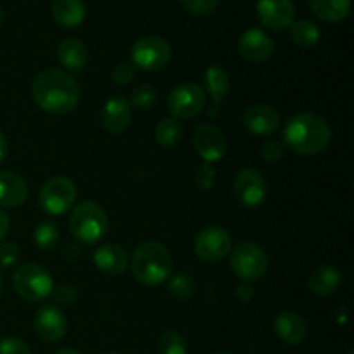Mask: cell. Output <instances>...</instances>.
<instances>
[{"instance_id":"obj_1","label":"cell","mask_w":354,"mask_h":354,"mask_svg":"<svg viewBox=\"0 0 354 354\" xmlns=\"http://www.w3.org/2000/svg\"><path fill=\"white\" fill-rule=\"evenodd\" d=\"M31 95L35 104L45 113L68 114L78 106L80 86L69 73L45 69L35 76Z\"/></svg>"},{"instance_id":"obj_2","label":"cell","mask_w":354,"mask_h":354,"mask_svg":"<svg viewBox=\"0 0 354 354\" xmlns=\"http://www.w3.org/2000/svg\"><path fill=\"white\" fill-rule=\"evenodd\" d=\"M283 144L290 151L303 156H315L328 147L332 128L322 116L313 113H299L287 121L283 128Z\"/></svg>"},{"instance_id":"obj_3","label":"cell","mask_w":354,"mask_h":354,"mask_svg":"<svg viewBox=\"0 0 354 354\" xmlns=\"http://www.w3.org/2000/svg\"><path fill=\"white\" fill-rule=\"evenodd\" d=\"M131 273L140 283L156 287L173 275L171 252L161 242H142L131 258Z\"/></svg>"},{"instance_id":"obj_4","label":"cell","mask_w":354,"mask_h":354,"mask_svg":"<svg viewBox=\"0 0 354 354\" xmlns=\"http://www.w3.org/2000/svg\"><path fill=\"white\" fill-rule=\"evenodd\" d=\"M69 228L76 241L82 244H97L107 234L109 221L104 207L95 201H83L73 209Z\"/></svg>"},{"instance_id":"obj_5","label":"cell","mask_w":354,"mask_h":354,"mask_svg":"<svg viewBox=\"0 0 354 354\" xmlns=\"http://www.w3.org/2000/svg\"><path fill=\"white\" fill-rule=\"evenodd\" d=\"M12 286L21 299L28 303H38L50 296L54 290V280L44 266L24 263L14 273Z\"/></svg>"},{"instance_id":"obj_6","label":"cell","mask_w":354,"mask_h":354,"mask_svg":"<svg viewBox=\"0 0 354 354\" xmlns=\"http://www.w3.org/2000/svg\"><path fill=\"white\" fill-rule=\"evenodd\" d=\"M230 265L235 275L249 283L265 277L268 270V256L263 251L261 245L254 242H241L232 251Z\"/></svg>"},{"instance_id":"obj_7","label":"cell","mask_w":354,"mask_h":354,"mask_svg":"<svg viewBox=\"0 0 354 354\" xmlns=\"http://www.w3.org/2000/svg\"><path fill=\"white\" fill-rule=\"evenodd\" d=\"M76 185L68 176H54L41 185L38 192V204L50 216L66 213L76 201Z\"/></svg>"},{"instance_id":"obj_8","label":"cell","mask_w":354,"mask_h":354,"mask_svg":"<svg viewBox=\"0 0 354 354\" xmlns=\"http://www.w3.org/2000/svg\"><path fill=\"white\" fill-rule=\"evenodd\" d=\"M131 64L144 71H158L171 61V47L159 37H144L131 45Z\"/></svg>"},{"instance_id":"obj_9","label":"cell","mask_w":354,"mask_h":354,"mask_svg":"<svg viewBox=\"0 0 354 354\" xmlns=\"http://www.w3.org/2000/svg\"><path fill=\"white\" fill-rule=\"evenodd\" d=\"M206 93L196 83H183L171 90L168 97V109L175 120H190L203 113Z\"/></svg>"},{"instance_id":"obj_10","label":"cell","mask_w":354,"mask_h":354,"mask_svg":"<svg viewBox=\"0 0 354 354\" xmlns=\"http://www.w3.org/2000/svg\"><path fill=\"white\" fill-rule=\"evenodd\" d=\"M232 237L225 228L207 227L196 235L194 251L206 263H218L230 254Z\"/></svg>"},{"instance_id":"obj_11","label":"cell","mask_w":354,"mask_h":354,"mask_svg":"<svg viewBox=\"0 0 354 354\" xmlns=\"http://www.w3.org/2000/svg\"><path fill=\"white\" fill-rule=\"evenodd\" d=\"M234 196L239 204L248 209L261 206L266 197V183L261 173L252 168L239 171L234 182Z\"/></svg>"},{"instance_id":"obj_12","label":"cell","mask_w":354,"mask_h":354,"mask_svg":"<svg viewBox=\"0 0 354 354\" xmlns=\"http://www.w3.org/2000/svg\"><path fill=\"white\" fill-rule=\"evenodd\" d=\"M194 147L206 162L220 161L228 151V144L221 130L213 124H201L194 131Z\"/></svg>"},{"instance_id":"obj_13","label":"cell","mask_w":354,"mask_h":354,"mask_svg":"<svg viewBox=\"0 0 354 354\" xmlns=\"http://www.w3.org/2000/svg\"><path fill=\"white\" fill-rule=\"evenodd\" d=\"M35 332L45 342H59L68 332V320L59 308L44 304L35 315Z\"/></svg>"},{"instance_id":"obj_14","label":"cell","mask_w":354,"mask_h":354,"mask_svg":"<svg viewBox=\"0 0 354 354\" xmlns=\"http://www.w3.org/2000/svg\"><path fill=\"white\" fill-rule=\"evenodd\" d=\"M259 21L270 30H286L296 19V7L292 0H258Z\"/></svg>"},{"instance_id":"obj_15","label":"cell","mask_w":354,"mask_h":354,"mask_svg":"<svg viewBox=\"0 0 354 354\" xmlns=\"http://www.w3.org/2000/svg\"><path fill=\"white\" fill-rule=\"evenodd\" d=\"M275 44L261 30H248L239 38V52L251 62H263L272 57Z\"/></svg>"},{"instance_id":"obj_16","label":"cell","mask_w":354,"mask_h":354,"mask_svg":"<svg viewBox=\"0 0 354 354\" xmlns=\"http://www.w3.org/2000/svg\"><path fill=\"white\" fill-rule=\"evenodd\" d=\"M242 123H244V127L251 133L259 135V137H266V135H272L279 130L280 114L273 107L256 104V106H251L245 111L244 118H242Z\"/></svg>"},{"instance_id":"obj_17","label":"cell","mask_w":354,"mask_h":354,"mask_svg":"<svg viewBox=\"0 0 354 354\" xmlns=\"http://www.w3.org/2000/svg\"><path fill=\"white\" fill-rule=\"evenodd\" d=\"M131 123V104L123 97H111L102 107V127L109 133H121Z\"/></svg>"},{"instance_id":"obj_18","label":"cell","mask_w":354,"mask_h":354,"mask_svg":"<svg viewBox=\"0 0 354 354\" xmlns=\"http://www.w3.org/2000/svg\"><path fill=\"white\" fill-rule=\"evenodd\" d=\"M93 263L102 273L109 277H118L128 268V254L121 245L104 244L93 251Z\"/></svg>"},{"instance_id":"obj_19","label":"cell","mask_w":354,"mask_h":354,"mask_svg":"<svg viewBox=\"0 0 354 354\" xmlns=\"http://www.w3.org/2000/svg\"><path fill=\"white\" fill-rule=\"evenodd\" d=\"M28 199V185L14 171H0V206L19 207Z\"/></svg>"},{"instance_id":"obj_20","label":"cell","mask_w":354,"mask_h":354,"mask_svg":"<svg viewBox=\"0 0 354 354\" xmlns=\"http://www.w3.org/2000/svg\"><path fill=\"white\" fill-rule=\"evenodd\" d=\"M275 332L289 346H297L306 337V324L294 311H282L275 318Z\"/></svg>"},{"instance_id":"obj_21","label":"cell","mask_w":354,"mask_h":354,"mask_svg":"<svg viewBox=\"0 0 354 354\" xmlns=\"http://www.w3.org/2000/svg\"><path fill=\"white\" fill-rule=\"evenodd\" d=\"M57 59L68 71H82L88 62V50L78 38H64L57 47Z\"/></svg>"},{"instance_id":"obj_22","label":"cell","mask_w":354,"mask_h":354,"mask_svg":"<svg viewBox=\"0 0 354 354\" xmlns=\"http://www.w3.org/2000/svg\"><path fill=\"white\" fill-rule=\"evenodd\" d=\"M52 17L62 28H75L85 19V3L83 0H54L50 7Z\"/></svg>"},{"instance_id":"obj_23","label":"cell","mask_w":354,"mask_h":354,"mask_svg":"<svg viewBox=\"0 0 354 354\" xmlns=\"http://www.w3.org/2000/svg\"><path fill=\"white\" fill-rule=\"evenodd\" d=\"M339 286H341V273L334 266H318L308 280V287L315 296H332L337 292Z\"/></svg>"},{"instance_id":"obj_24","label":"cell","mask_w":354,"mask_h":354,"mask_svg":"<svg viewBox=\"0 0 354 354\" xmlns=\"http://www.w3.org/2000/svg\"><path fill=\"white\" fill-rule=\"evenodd\" d=\"M315 16L327 23H339L351 10V0H308Z\"/></svg>"},{"instance_id":"obj_25","label":"cell","mask_w":354,"mask_h":354,"mask_svg":"<svg viewBox=\"0 0 354 354\" xmlns=\"http://www.w3.org/2000/svg\"><path fill=\"white\" fill-rule=\"evenodd\" d=\"M206 90L211 95L213 102L220 104L227 99L228 92H230V76L225 71L221 66L214 64L206 69Z\"/></svg>"},{"instance_id":"obj_26","label":"cell","mask_w":354,"mask_h":354,"mask_svg":"<svg viewBox=\"0 0 354 354\" xmlns=\"http://www.w3.org/2000/svg\"><path fill=\"white\" fill-rule=\"evenodd\" d=\"M290 38L303 48H311L320 41V30L313 21L299 19L290 24Z\"/></svg>"},{"instance_id":"obj_27","label":"cell","mask_w":354,"mask_h":354,"mask_svg":"<svg viewBox=\"0 0 354 354\" xmlns=\"http://www.w3.org/2000/svg\"><path fill=\"white\" fill-rule=\"evenodd\" d=\"M156 142H158L161 147H173L180 142V137H182V127H180L178 120L175 118H165L158 123L156 127Z\"/></svg>"},{"instance_id":"obj_28","label":"cell","mask_w":354,"mask_h":354,"mask_svg":"<svg viewBox=\"0 0 354 354\" xmlns=\"http://www.w3.org/2000/svg\"><path fill=\"white\" fill-rule=\"evenodd\" d=\"M169 294L180 301L190 299L196 294V280L189 275V273H176V275L169 277Z\"/></svg>"},{"instance_id":"obj_29","label":"cell","mask_w":354,"mask_h":354,"mask_svg":"<svg viewBox=\"0 0 354 354\" xmlns=\"http://www.w3.org/2000/svg\"><path fill=\"white\" fill-rule=\"evenodd\" d=\"M35 244L40 249H54L59 242V228L54 221L45 220L35 228Z\"/></svg>"},{"instance_id":"obj_30","label":"cell","mask_w":354,"mask_h":354,"mask_svg":"<svg viewBox=\"0 0 354 354\" xmlns=\"http://www.w3.org/2000/svg\"><path fill=\"white\" fill-rule=\"evenodd\" d=\"M158 354H187V342L183 335L175 330L162 334L158 344Z\"/></svg>"},{"instance_id":"obj_31","label":"cell","mask_w":354,"mask_h":354,"mask_svg":"<svg viewBox=\"0 0 354 354\" xmlns=\"http://www.w3.org/2000/svg\"><path fill=\"white\" fill-rule=\"evenodd\" d=\"M156 100H158V92H156L151 85H145V83H142V85L135 86L133 88L130 102L133 104L137 109L147 111L154 106Z\"/></svg>"},{"instance_id":"obj_32","label":"cell","mask_w":354,"mask_h":354,"mask_svg":"<svg viewBox=\"0 0 354 354\" xmlns=\"http://www.w3.org/2000/svg\"><path fill=\"white\" fill-rule=\"evenodd\" d=\"M21 258V249L14 242H3L0 244V266L2 268H9V266L16 265Z\"/></svg>"},{"instance_id":"obj_33","label":"cell","mask_w":354,"mask_h":354,"mask_svg":"<svg viewBox=\"0 0 354 354\" xmlns=\"http://www.w3.org/2000/svg\"><path fill=\"white\" fill-rule=\"evenodd\" d=\"M52 294H54L55 303L62 304V306H73V304L76 303V299H78L76 289L73 286H68V283H62V286L55 287V289L52 290Z\"/></svg>"},{"instance_id":"obj_34","label":"cell","mask_w":354,"mask_h":354,"mask_svg":"<svg viewBox=\"0 0 354 354\" xmlns=\"http://www.w3.org/2000/svg\"><path fill=\"white\" fill-rule=\"evenodd\" d=\"M0 354H31V349L21 339L6 337L0 341Z\"/></svg>"},{"instance_id":"obj_35","label":"cell","mask_w":354,"mask_h":354,"mask_svg":"<svg viewBox=\"0 0 354 354\" xmlns=\"http://www.w3.org/2000/svg\"><path fill=\"white\" fill-rule=\"evenodd\" d=\"M135 78V66L131 62H120L113 69V80L116 85H127Z\"/></svg>"},{"instance_id":"obj_36","label":"cell","mask_w":354,"mask_h":354,"mask_svg":"<svg viewBox=\"0 0 354 354\" xmlns=\"http://www.w3.org/2000/svg\"><path fill=\"white\" fill-rule=\"evenodd\" d=\"M185 9H189L194 14H207L220 3V0H182Z\"/></svg>"},{"instance_id":"obj_37","label":"cell","mask_w":354,"mask_h":354,"mask_svg":"<svg viewBox=\"0 0 354 354\" xmlns=\"http://www.w3.org/2000/svg\"><path fill=\"white\" fill-rule=\"evenodd\" d=\"M261 156L263 159L268 162L279 161V159L283 156V142H279V140L266 142V144L263 145Z\"/></svg>"},{"instance_id":"obj_38","label":"cell","mask_w":354,"mask_h":354,"mask_svg":"<svg viewBox=\"0 0 354 354\" xmlns=\"http://www.w3.org/2000/svg\"><path fill=\"white\" fill-rule=\"evenodd\" d=\"M235 296H237V299L242 301V303H249V301L254 297V287L248 282L241 283V286L235 289Z\"/></svg>"},{"instance_id":"obj_39","label":"cell","mask_w":354,"mask_h":354,"mask_svg":"<svg viewBox=\"0 0 354 354\" xmlns=\"http://www.w3.org/2000/svg\"><path fill=\"white\" fill-rule=\"evenodd\" d=\"M9 228H10V220L7 216V213L3 209H0V242L6 239V235L9 234Z\"/></svg>"},{"instance_id":"obj_40","label":"cell","mask_w":354,"mask_h":354,"mask_svg":"<svg viewBox=\"0 0 354 354\" xmlns=\"http://www.w3.org/2000/svg\"><path fill=\"white\" fill-rule=\"evenodd\" d=\"M6 156H7V140H6V135H3V131L0 130V165L3 162Z\"/></svg>"},{"instance_id":"obj_41","label":"cell","mask_w":354,"mask_h":354,"mask_svg":"<svg viewBox=\"0 0 354 354\" xmlns=\"http://www.w3.org/2000/svg\"><path fill=\"white\" fill-rule=\"evenodd\" d=\"M76 254H80V249L76 248V245H68V248H66V256H68L69 259L75 258Z\"/></svg>"},{"instance_id":"obj_42","label":"cell","mask_w":354,"mask_h":354,"mask_svg":"<svg viewBox=\"0 0 354 354\" xmlns=\"http://www.w3.org/2000/svg\"><path fill=\"white\" fill-rule=\"evenodd\" d=\"M55 354H82V353L76 351V349H71V348H64V349H59Z\"/></svg>"},{"instance_id":"obj_43","label":"cell","mask_w":354,"mask_h":354,"mask_svg":"<svg viewBox=\"0 0 354 354\" xmlns=\"http://www.w3.org/2000/svg\"><path fill=\"white\" fill-rule=\"evenodd\" d=\"M2 290H3V279H2V273H0V296H2Z\"/></svg>"},{"instance_id":"obj_44","label":"cell","mask_w":354,"mask_h":354,"mask_svg":"<svg viewBox=\"0 0 354 354\" xmlns=\"http://www.w3.org/2000/svg\"><path fill=\"white\" fill-rule=\"evenodd\" d=\"M2 23H3V10L0 9V26H2Z\"/></svg>"},{"instance_id":"obj_45","label":"cell","mask_w":354,"mask_h":354,"mask_svg":"<svg viewBox=\"0 0 354 354\" xmlns=\"http://www.w3.org/2000/svg\"><path fill=\"white\" fill-rule=\"evenodd\" d=\"M106 354H123V353H114V351H113V353H106Z\"/></svg>"},{"instance_id":"obj_46","label":"cell","mask_w":354,"mask_h":354,"mask_svg":"<svg viewBox=\"0 0 354 354\" xmlns=\"http://www.w3.org/2000/svg\"><path fill=\"white\" fill-rule=\"evenodd\" d=\"M216 354H232V353H216Z\"/></svg>"},{"instance_id":"obj_47","label":"cell","mask_w":354,"mask_h":354,"mask_svg":"<svg viewBox=\"0 0 354 354\" xmlns=\"http://www.w3.org/2000/svg\"><path fill=\"white\" fill-rule=\"evenodd\" d=\"M348 354H354V353H353V351H349V353H348Z\"/></svg>"}]
</instances>
